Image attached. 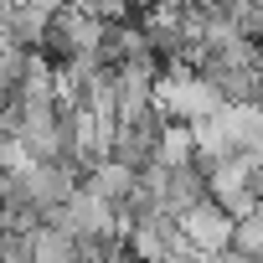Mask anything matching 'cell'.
Segmentation results:
<instances>
[{
	"label": "cell",
	"instance_id": "obj_1",
	"mask_svg": "<svg viewBox=\"0 0 263 263\" xmlns=\"http://www.w3.org/2000/svg\"><path fill=\"white\" fill-rule=\"evenodd\" d=\"M176 232H181L186 248H196V253H222V248H227V232H232V217H227L212 196H201L196 206H186V212L176 217Z\"/></svg>",
	"mask_w": 263,
	"mask_h": 263
},
{
	"label": "cell",
	"instance_id": "obj_2",
	"mask_svg": "<svg viewBox=\"0 0 263 263\" xmlns=\"http://www.w3.org/2000/svg\"><path fill=\"white\" fill-rule=\"evenodd\" d=\"M155 72H160V62H155L150 52H145V57H124V62L114 67V108H119V114L145 108L150 93H155Z\"/></svg>",
	"mask_w": 263,
	"mask_h": 263
},
{
	"label": "cell",
	"instance_id": "obj_3",
	"mask_svg": "<svg viewBox=\"0 0 263 263\" xmlns=\"http://www.w3.org/2000/svg\"><path fill=\"white\" fill-rule=\"evenodd\" d=\"M201 196H206V181H201V171H196L191 160L165 165V181H160V212H165V217H181V212L196 206Z\"/></svg>",
	"mask_w": 263,
	"mask_h": 263
},
{
	"label": "cell",
	"instance_id": "obj_4",
	"mask_svg": "<svg viewBox=\"0 0 263 263\" xmlns=\"http://www.w3.org/2000/svg\"><path fill=\"white\" fill-rule=\"evenodd\" d=\"M26 263H78L72 232H62V227H52V222H36V227H31V248H26Z\"/></svg>",
	"mask_w": 263,
	"mask_h": 263
},
{
	"label": "cell",
	"instance_id": "obj_5",
	"mask_svg": "<svg viewBox=\"0 0 263 263\" xmlns=\"http://www.w3.org/2000/svg\"><path fill=\"white\" fill-rule=\"evenodd\" d=\"M42 26H47V11H42V6H11V0H6V42L36 52Z\"/></svg>",
	"mask_w": 263,
	"mask_h": 263
},
{
	"label": "cell",
	"instance_id": "obj_6",
	"mask_svg": "<svg viewBox=\"0 0 263 263\" xmlns=\"http://www.w3.org/2000/svg\"><path fill=\"white\" fill-rule=\"evenodd\" d=\"M191 150H196V140H191V124L186 119H165L160 124V140H155V165H181V160H191Z\"/></svg>",
	"mask_w": 263,
	"mask_h": 263
},
{
	"label": "cell",
	"instance_id": "obj_7",
	"mask_svg": "<svg viewBox=\"0 0 263 263\" xmlns=\"http://www.w3.org/2000/svg\"><path fill=\"white\" fill-rule=\"evenodd\" d=\"M72 248H78V263H114L124 258V232H83L72 237Z\"/></svg>",
	"mask_w": 263,
	"mask_h": 263
},
{
	"label": "cell",
	"instance_id": "obj_8",
	"mask_svg": "<svg viewBox=\"0 0 263 263\" xmlns=\"http://www.w3.org/2000/svg\"><path fill=\"white\" fill-rule=\"evenodd\" d=\"M227 248H232V253H253V258H263V206H258V212H242V217H232Z\"/></svg>",
	"mask_w": 263,
	"mask_h": 263
},
{
	"label": "cell",
	"instance_id": "obj_9",
	"mask_svg": "<svg viewBox=\"0 0 263 263\" xmlns=\"http://www.w3.org/2000/svg\"><path fill=\"white\" fill-rule=\"evenodd\" d=\"M21 72H26V47L0 42V88H16V83H21Z\"/></svg>",
	"mask_w": 263,
	"mask_h": 263
},
{
	"label": "cell",
	"instance_id": "obj_10",
	"mask_svg": "<svg viewBox=\"0 0 263 263\" xmlns=\"http://www.w3.org/2000/svg\"><path fill=\"white\" fill-rule=\"evenodd\" d=\"M171 263H227V248H222V253H196V248H186V253L171 258Z\"/></svg>",
	"mask_w": 263,
	"mask_h": 263
},
{
	"label": "cell",
	"instance_id": "obj_11",
	"mask_svg": "<svg viewBox=\"0 0 263 263\" xmlns=\"http://www.w3.org/2000/svg\"><path fill=\"white\" fill-rule=\"evenodd\" d=\"M0 191H6V171H0Z\"/></svg>",
	"mask_w": 263,
	"mask_h": 263
},
{
	"label": "cell",
	"instance_id": "obj_12",
	"mask_svg": "<svg viewBox=\"0 0 263 263\" xmlns=\"http://www.w3.org/2000/svg\"><path fill=\"white\" fill-rule=\"evenodd\" d=\"M0 6H6V0H0Z\"/></svg>",
	"mask_w": 263,
	"mask_h": 263
}]
</instances>
